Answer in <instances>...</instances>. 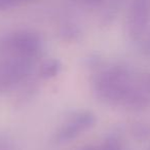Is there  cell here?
Instances as JSON below:
<instances>
[{"label":"cell","instance_id":"1","mask_svg":"<svg viewBox=\"0 0 150 150\" xmlns=\"http://www.w3.org/2000/svg\"><path fill=\"white\" fill-rule=\"evenodd\" d=\"M8 47L21 58H29L37 54L40 46V39L31 32H20L11 36L7 41Z\"/></svg>","mask_w":150,"mask_h":150},{"label":"cell","instance_id":"2","mask_svg":"<svg viewBox=\"0 0 150 150\" xmlns=\"http://www.w3.org/2000/svg\"><path fill=\"white\" fill-rule=\"evenodd\" d=\"M95 122V118L90 113H82L65 125L59 134V139L69 140L79 135L84 129H88Z\"/></svg>","mask_w":150,"mask_h":150},{"label":"cell","instance_id":"3","mask_svg":"<svg viewBox=\"0 0 150 150\" xmlns=\"http://www.w3.org/2000/svg\"><path fill=\"white\" fill-rule=\"evenodd\" d=\"M60 66H59V63L56 61H50L47 62L42 68V75L44 77H52L58 73Z\"/></svg>","mask_w":150,"mask_h":150},{"label":"cell","instance_id":"4","mask_svg":"<svg viewBox=\"0 0 150 150\" xmlns=\"http://www.w3.org/2000/svg\"><path fill=\"white\" fill-rule=\"evenodd\" d=\"M16 3V0H0V11L7 9Z\"/></svg>","mask_w":150,"mask_h":150},{"label":"cell","instance_id":"5","mask_svg":"<svg viewBox=\"0 0 150 150\" xmlns=\"http://www.w3.org/2000/svg\"><path fill=\"white\" fill-rule=\"evenodd\" d=\"M83 3H88V4H97V3L101 2L102 0H79Z\"/></svg>","mask_w":150,"mask_h":150}]
</instances>
